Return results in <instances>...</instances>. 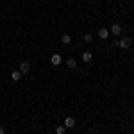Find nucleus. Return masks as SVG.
I'll return each instance as SVG.
<instances>
[{
  "label": "nucleus",
  "instance_id": "f257e3e1",
  "mask_svg": "<svg viewBox=\"0 0 134 134\" xmlns=\"http://www.w3.org/2000/svg\"><path fill=\"white\" fill-rule=\"evenodd\" d=\"M132 45V40L131 38H124V40H118V47H122V48H129Z\"/></svg>",
  "mask_w": 134,
  "mask_h": 134
},
{
  "label": "nucleus",
  "instance_id": "f03ea898",
  "mask_svg": "<svg viewBox=\"0 0 134 134\" xmlns=\"http://www.w3.org/2000/svg\"><path fill=\"white\" fill-rule=\"evenodd\" d=\"M50 63H52V66H59V64L63 63V57L59 55V54H54V55L50 57Z\"/></svg>",
  "mask_w": 134,
  "mask_h": 134
},
{
  "label": "nucleus",
  "instance_id": "7ed1b4c3",
  "mask_svg": "<svg viewBox=\"0 0 134 134\" xmlns=\"http://www.w3.org/2000/svg\"><path fill=\"white\" fill-rule=\"evenodd\" d=\"M111 32H113V36H120V34H122V25H120V23L111 25Z\"/></svg>",
  "mask_w": 134,
  "mask_h": 134
},
{
  "label": "nucleus",
  "instance_id": "20e7f679",
  "mask_svg": "<svg viewBox=\"0 0 134 134\" xmlns=\"http://www.w3.org/2000/svg\"><path fill=\"white\" fill-rule=\"evenodd\" d=\"M29 70H31V64H29L27 61H21L20 63V72H21V75H23V73H29Z\"/></svg>",
  "mask_w": 134,
  "mask_h": 134
},
{
  "label": "nucleus",
  "instance_id": "39448f33",
  "mask_svg": "<svg viewBox=\"0 0 134 134\" xmlns=\"http://www.w3.org/2000/svg\"><path fill=\"white\" fill-rule=\"evenodd\" d=\"M64 127H66V129H73V127H75V120H73L72 116L64 118Z\"/></svg>",
  "mask_w": 134,
  "mask_h": 134
},
{
  "label": "nucleus",
  "instance_id": "423d86ee",
  "mask_svg": "<svg viewBox=\"0 0 134 134\" xmlns=\"http://www.w3.org/2000/svg\"><path fill=\"white\" fill-rule=\"evenodd\" d=\"M91 59H93V52H90V50L82 52V61L84 63H91Z\"/></svg>",
  "mask_w": 134,
  "mask_h": 134
},
{
  "label": "nucleus",
  "instance_id": "0eeeda50",
  "mask_svg": "<svg viewBox=\"0 0 134 134\" xmlns=\"http://www.w3.org/2000/svg\"><path fill=\"white\" fill-rule=\"evenodd\" d=\"M98 38H102V40H107V38H109V31H107V29H98Z\"/></svg>",
  "mask_w": 134,
  "mask_h": 134
},
{
  "label": "nucleus",
  "instance_id": "6e6552de",
  "mask_svg": "<svg viewBox=\"0 0 134 134\" xmlns=\"http://www.w3.org/2000/svg\"><path fill=\"white\" fill-rule=\"evenodd\" d=\"M11 79H13L14 82H18V81L21 79V72H20V70H14V72L11 73Z\"/></svg>",
  "mask_w": 134,
  "mask_h": 134
},
{
  "label": "nucleus",
  "instance_id": "1a4fd4ad",
  "mask_svg": "<svg viewBox=\"0 0 134 134\" xmlns=\"http://www.w3.org/2000/svg\"><path fill=\"white\" fill-rule=\"evenodd\" d=\"M70 41H72V38H70L68 34H63L61 36V43L63 45H70Z\"/></svg>",
  "mask_w": 134,
  "mask_h": 134
},
{
  "label": "nucleus",
  "instance_id": "9d476101",
  "mask_svg": "<svg viewBox=\"0 0 134 134\" xmlns=\"http://www.w3.org/2000/svg\"><path fill=\"white\" fill-rule=\"evenodd\" d=\"M66 64H68V68H77V61H75L73 57H70V59L66 61Z\"/></svg>",
  "mask_w": 134,
  "mask_h": 134
},
{
  "label": "nucleus",
  "instance_id": "9b49d317",
  "mask_svg": "<svg viewBox=\"0 0 134 134\" xmlns=\"http://www.w3.org/2000/svg\"><path fill=\"white\" fill-rule=\"evenodd\" d=\"M66 132V127H64V125H57V127H55V134H64Z\"/></svg>",
  "mask_w": 134,
  "mask_h": 134
},
{
  "label": "nucleus",
  "instance_id": "f8f14e48",
  "mask_svg": "<svg viewBox=\"0 0 134 134\" xmlns=\"http://www.w3.org/2000/svg\"><path fill=\"white\" fill-rule=\"evenodd\" d=\"M84 41H86V43H91L93 41V36H91V34H84Z\"/></svg>",
  "mask_w": 134,
  "mask_h": 134
},
{
  "label": "nucleus",
  "instance_id": "ddd939ff",
  "mask_svg": "<svg viewBox=\"0 0 134 134\" xmlns=\"http://www.w3.org/2000/svg\"><path fill=\"white\" fill-rule=\"evenodd\" d=\"M0 134H5V129H4L2 125H0Z\"/></svg>",
  "mask_w": 134,
  "mask_h": 134
}]
</instances>
